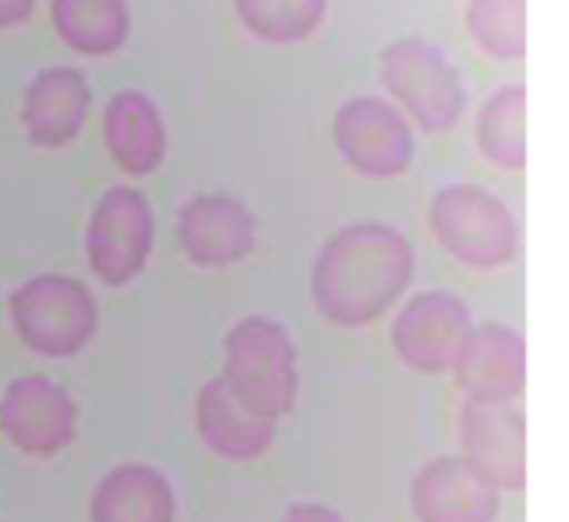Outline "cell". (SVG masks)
Segmentation results:
<instances>
[{
    "mask_svg": "<svg viewBox=\"0 0 569 522\" xmlns=\"http://www.w3.org/2000/svg\"><path fill=\"white\" fill-rule=\"evenodd\" d=\"M417 277L413 243L390 223L360 220L340 227L310 267L317 313L340 330L380 323Z\"/></svg>",
    "mask_w": 569,
    "mask_h": 522,
    "instance_id": "6da1fadb",
    "label": "cell"
},
{
    "mask_svg": "<svg viewBox=\"0 0 569 522\" xmlns=\"http://www.w3.org/2000/svg\"><path fill=\"white\" fill-rule=\"evenodd\" d=\"M230 393L253 413L280 420L297 406V343L270 317H243L223 340V377Z\"/></svg>",
    "mask_w": 569,
    "mask_h": 522,
    "instance_id": "7a4b0ae2",
    "label": "cell"
},
{
    "mask_svg": "<svg viewBox=\"0 0 569 522\" xmlns=\"http://www.w3.org/2000/svg\"><path fill=\"white\" fill-rule=\"evenodd\" d=\"M7 317L17 340L43 360H70L83 353L100 330L93 293L67 273L23 280L7 300Z\"/></svg>",
    "mask_w": 569,
    "mask_h": 522,
    "instance_id": "3957f363",
    "label": "cell"
},
{
    "mask_svg": "<svg viewBox=\"0 0 569 522\" xmlns=\"http://www.w3.org/2000/svg\"><path fill=\"white\" fill-rule=\"evenodd\" d=\"M430 233L470 270H503L520 253L513 210L480 183H447L430 200Z\"/></svg>",
    "mask_w": 569,
    "mask_h": 522,
    "instance_id": "277c9868",
    "label": "cell"
},
{
    "mask_svg": "<svg viewBox=\"0 0 569 522\" xmlns=\"http://www.w3.org/2000/svg\"><path fill=\"white\" fill-rule=\"evenodd\" d=\"M380 80L393 107L427 133H447L467 110V87L447 50L423 37H400L380 53Z\"/></svg>",
    "mask_w": 569,
    "mask_h": 522,
    "instance_id": "5b68a950",
    "label": "cell"
},
{
    "mask_svg": "<svg viewBox=\"0 0 569 522\" xmlns=\"http://www.w3.org/2000/svg\"><path fill=\"white\" fill-rule=\"evenodd\" d=\"M153 253V210L137 187H110L90 210L83 257L103 287H130Z\"/></svg>",
    "mask_w": 569,
    "mask_h": 522,
    "instance_id": "8992f818",
    "label": "cell"
},
{
    "mask_svg": "<svg viewBox=\"0 0 569 522\" xmlns=\"http://www.w3.org/2000/svg\"><path fill=\"white\" fill-rule=\"evenodd\" d=\"M333 143L350 170L393 180L410 170L417 140L410 120L383 97H350L333 117Z\"/></svg>",
    "mask_w": 569,
    "mask_h": 522,
    "instance_id": "52a82bcc",
    "label": "cell"
},
{
    "mask_svg": "<svg viewBox=\"0 0 569 522\" xmlns=\"http://www.w3.org/2000/svg\"><path fill=\"white\" fill-rule=\"evenodd\" d=\"M77 430L80 410L50 377H20L0 393V433L23 456L50 460L77 440Z\"/></svg>",
    "mask_w": 569,
    "mask_h": 522,
    "instance_id": "ba28073f",
    "label": "cell"
},
{
    "mask_svg": "<svg viewBox=\"0 0 569 522\" xmlns=\"http://www.w3.org/2000/svg\"><path fill=\"white\" fill-rule=\"evenodd\" d=\"M470 327V307L457 293L423 290L397 310L390 343L407 370L440 377L450 373Z\"/></svg>",
    "mask_w": 569,
    "mask_h": 522,
    "instance_id": "9c48e42d",
    "label": "cell"
},
{
    "mask_svg": "<svg viewBox=\"0 0 569 522\" xmlns=\"http://www.w3.org/2000/svg\"><path fill=\"white\" fill-rule=\"evenodd\" d=\"M450 373L467 403L510 406L527 390V340L507 323H477L467 330Z\"/></svg>",
    "mask_w": 569,
    "mask_h": 522,
    "instance_id": "30bf717a",
    "label": "cell"
},
{
    "mask_svg": "<svg viewBox=\"0 0 569 522\" xmlns=\"http://www.w3.org/2000/svg\"><path fill=\"white\" fill-rule=\"evenodd\" d=\"M260 240L253 210L230 193H197L177 213V243L200 270L243 263Z\"/></svg>",
    "mask_w": 569,
    "mask_h": 522,
    "instance_id": "8fae6325",
    "label": "cell"
},
{
    "mask_svg": "<svg viewBox=\"0 0 569 522\" xmlns=\"http://www.w3.org/2000/svg\"><path fill=\"white\" fill-rule=\"evenodd\" d=\"M457 436L460 460L473 473H480L497 493H520L527 486V416L517 403H463Z\"/></svg>",
    "mask_w": 569,
    "mask_h": 522,
    "instance_id": "7c38bea8",
    "label": "cell"
},
{
    "mask_svg": "<svg viewBox=\"0 0 569 522\" xmlns=\"http://www.w3.org/2000/svg\"><path fill=\"white\" fill-rule=\"evenodd\" d=\"M410 513L417 522H497L500 493L460 456H437L410 483Z\"/></svg>",
    "mask_w": 569,
    "mask_h": 522,
    "instance_id": "4fadbf2b",
    "label": "cell"
},
{
    "mask_svg": "<svg viewBox=\"0 0 569 522\" xmlns=\"http://www.w3.org/2000/svg\"><path fill=\"white\" fill-rule=\"evenodd\" d=\"M90 113V87L77 67H43L23 90L20 123L33 147L60 150L77 140Z\"/></svg>",
    "mask_w": 569,
    "mask_h": 522,
    "instance_id": "5bb4252c",
    "label": "cell"
},
{
    "mask_svg": "<svg viewBox=\"0 0 569 522\" xmlns=\"http://www.w3.org/2000/svg\"><path fill=\"white\" fill-rule=\"evenodd\" d=\"M193 423L200 443L227 463H253L277 440V420L247 410L220 377L197 393Z\"/></svg>",
    "mask_w": 569,
    "mask_h": 522,
    "instance_id": "9a60e30c",
    "label": "cell"
},
{
    "mask_svg": "<svg viewBox=\"0 0 569 522\" xmlns=\"http://www.w3.org/2000/svg\"><path fill=\"white\" fill-rule=\"evenodd\" d=\"M103 143L110 160L130 177H150L167 157V123L140 90H120L103 107Z\"/></svg>",
    "mask_w": 569,
    "mask_h": 522,
    "instance_id": "2e32d148",
    "label": "cell"
},
{
    "mask_svg": "<svg viewBox=\"0 0 569 522\" xmlns=\"http://www.w3.org/2000/svg\"><path fill=\"white\" fill-rule=\"evenodd\" d=\"M90 522H177V493L157 466L123 463L93 486Z\"/></svg>",
    "mask_w": 569,
    "mask_h": 522,
    "instance_id": "e0dca14e",
    "label": "cell"
},
{
    "mask_svg": "<svg viewBox=\"0 0 569 522\" xmlns=\"http://www.w3.org/2000/svg\"><path fill=\"white\" fill-rule=\"evenodd\" d=\"M50 23L57 37L83 57H110L127 43V0H50Z\"/></svg>",
    "mask_w": 569,
    "mask_h": 522,
    "instance_id": "ac0fdd59",
    "label": "cell"
},
{
    "mask_svg": "<svg viewBox=\"0 0 569 522\" xmlns=\"http://www.w3.org/2000/svg\"><path fill=\"white\" fill-rule=\"evenodd\" d=\"M477 147L500 170L527 167V87L507 83L477 113Z\"/></svg>",
    "mask_w": 569,
    "mask_h": 522,
    "instance_id": "d6986e66",
    "label": "cell"
},
{
    "mask_svg": "<svg viewBox=\"0 0 569 522\" xmlns=\"http://www.w3.org/2000/svg\"><path fill=\"white\" fill-rule=\"evenodd\" d=\"M247 33L267 43L307 40L327 13V0H233Z\"/></svg>",
    "mask_w": 569,
    "mask_h": 522,
    "instance_id": "ffe728a7",
    "label": "cell"
},
{
    "mask_svg": "<svg viewBox=\"0 0 569 522\" xmlns=\"http://www.w3.org/2000/svg\"><path fill=\"white\" fill-rule=\"evenodd\" d=\"M467 30L483 53L520 60L527 53V0H470Z\"/></svg>",
    "mask_w": 569,
    "mask_h": 522,
    "instance_id": "44dd1931",
    "label": "cell"
},
{
    "mask_svg": "<svg viewBox=\"0 0 569 522\" xmlns=\"http://www.w3.org/2000/svg\"><path fill=\"white\" fill-rule=\"evenodd\" d=\"M280 522H347L340 513H333L323 503H293Z\"/></svg>",
    "mask_w": 569,
    "mask_h": 522,
    "instance_id": "7402d4cb",
    "label": "cell"
},
{
    "mask_svg": "<svg viewBox=\"0 0 569 522\" xmlns=\"http://www.w3.org/2000/svg\"><path fill=\"white\" fill-rule=\"evenodd\" d=\"M37 0H0V27H17L33 13Z\"/></svg>",
    "mask_w": 569,
    "mask_h": 522,
    "instance_id": "603a6c76",
    "label": "cell"
}]
</instances>
